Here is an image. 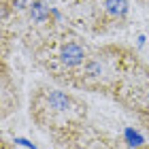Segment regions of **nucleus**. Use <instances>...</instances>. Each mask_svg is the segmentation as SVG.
Instances as JSON below:
<instances>
[{"label": "nucleus", "instance_id": "nucleus-1", "mask_svg": "<svg viewBox=\"0 0 149 149\" xmlns=\"http://www.w3.org/2000/svg\"><path fill=\"white\" fill-rule=\"evenodd\" d=\"M94 47L96 45H92L72 26L60 24L38 40H34L28 47V51L32 56V62L49 74L51 81L64 85L66 90H77L79 77Z\"/></svg>", "mask_w": 149, "mask_h": 149}, {"label": "nucleus", "instance_id": "nucleus-2", "mask_svg": "<svg viewBox=\"0 0 149 149\" xmlns=\"http://www.w3.org/2000/svg\"><path fill=\"white\" fill-rule=\"evenodd\" d=\"M28 115L38 130L53 136L87 121L90 107L79 94L40 83L30 94Z\"/></svg>", "mask_w": 149, "mask_h": 149}, {"label": "nucleus", "instance_id": "nucleus-3", "mask_svg": "<svg viewBox=\"0 0 149 149\" xmlns=\"http://www.w3.org/2000/svg\"><path fill=\"white\" fill-rule=\"evenodd\" d=\"M109 98L132 115L149 134V62H145L132 47L126 51L119 81Z\"/></svg>", "mask_w": 149, "mask_h": 149}, {"label": "nucleus", "instance_id": "nucleus-4", "mask_svg": "<svg viewBox=\"0 0 149 149\" xmlns=\"http://www.w3.org/2000/svg\"><path fill=\"white\" fill-rule=\"evenodd\" d=\"M126 51H128V45H124V43L96 45L79 77L77 92L102 94V96L109 98L113 87L119 81Z\"/></svg>", "mask_w": 149, "mask_h": 149}, {"label": "nucleus", "instance_id": "nucleus-5", "mask_svg": "<svg viewBox=\"0 0 149 149\" xmlns=\"http://www.w3.org/2000/svg\"><path fill=\"white\" fill-rule=\"evenodd\" d=\"M85 24L94 34H111L128 26L130 0H85Z\"/></svg>", "mask_w": 149, "mask_h": 149}, {"label": "nucleus", "instance_id": "nucleus-6", "mask_svg": "<svg viewBox=\"0 0 149 149\" xmlns=\"http://www.w3.org/2000/svg\"><path fill=\"white\" fill-rule=\"evenodd\" d=\"M58 149H124V141L113 136L111 132L100 130L90 121L68 128L49 136Z\"/></svg>", "mask_w": 149, "mask_h": 149}, {"label": "nucleus", "instance_id": "nucleus-7", "mask_svg": "<svg viewBox=\"0 0 149 149\" xmlns=\"http://www.w3.org/2000/svg\"><path fill=\"white\" fill-rule=\"evenodd\" d=\"M0 100H2V117H9L13 111L19 109V85L15 77H11L6 58H2V94H0Z\"/></svg>", "mask_w": 149, "mask_h": 149}, {"label": "nucleus", "instance_id": "nucleus-8", "mask_svg": "<svg viewBox=\"0 0 149 149\" xmlns=\"http://www.w3.org/2000/svg\"><path fill=\"white\" fill-rule=\"evenodd\" d=\"M68 2H70L72 6H79V4H83V2H85V0H68Z\"/></svg>", "mask_w": 149, "mask_h": 149}, {"label": "nucleus", "instance_id": "nucleus-9", "mask_svg": "<svg viewBox=\"0 0 149 149\" xmlns=\"http://www.w3.org/2000/svg\"><path fill=\"white\" fill-rule=\"evenodd\" d=\"M134 2H139L141 6H149V0H134Z\"/></svg>", "mask_w": 149, "mask_h": 149}, {"label": "nucleus", "instance_id": "nucleus-10", "mask_svg": "<svg viewBox=\"0 0 149 149\" xmlns=\"http://www.w3.org/2000/svg\"><path fill=\"white\" fill-rule=\"evenodd\" d=\"M136 149H149V145H139Z\"/></svg>", "mask_w": 149, "mask_h": 149}]
</instances>
